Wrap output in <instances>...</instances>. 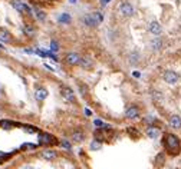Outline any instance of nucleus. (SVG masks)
Here are the masks:
<instances>
[{
	"instance_id": "1",
	"label": "nucleus",
	"mask_w": 181,
	"mask_h": 169,
	"mask_svg": "<svg viewBox=\"0 0 181 169\" xmlns=\"http://www.w3.org/2000/svg\"><path fill=\"white\" fill-rule=\"evenodd\" d=\"M164 146H165V151L170 153V155H178L181 151V140L178 139L175 135L173 133H168V135L164 136Z\"/></svg>"
},
{
	"instance_id": "2",
	"label": "nucleus",
	"mask_w": 181,
	"mask_h": 169,
	"mask_svg": "<svg viewBox=\"0 0 181 169\" xmlns=\"http://www.w3.org/2000/svg\"><path fill=\"white\" fill-rule=\"evenodd\" d=\"M103 20V16L102 13L99 12H94V13H89V14H85L83 16V23L89 27H96V26Z\"/></svg>"
},
{
	"instance_id": "3",
	"label": "nucleus",
	"mask_w": 181,
	"mask_h": 169,
	"mask_svg": "<svg viewBox=\"0 0 181 169\" xmlns=\"http://www.w3.org/2000/svg\"><path fill=\"white\" fill-rule=\"evenodd\" d=\"M10 3H12V6L15 9H16L19 13H27V14H32V9L27 7L25 3H22L20 0H10Z\"/></svg>"
},
{
	"instance_id": "4",
	"label": "nucleus",
	"mask_w": 181,
	"mask_h": 169,
	"mask_svg": "<svg viewBox=\"0 0 181 169\" xmlns=\"http://www.w3.org/2000/svg\"><path fill=\"white\" fill-rule=\"evenodd\" d=\"M162 78H164V80L168 85H175V83L178 82V74L174 72V70H165L164 74H162Z\"/></svg>"
},
{
	"instance_id": "5",
	"label": "nucleus",
	"mask_w": 181,
	"mask_h": 169,
	"mask_svg": "<svg viewBox=\"0 0 181 169\" xmlns=\"http://www.w3.org/2000/svg\"><path fill=\"white\" fill-rule=\"evenodd\" d=\"M39 143L40 145H55L58 140H56V138H53L52 135H49V133H39Z\"/></svg>"
},
{
	"instance_id": "6",
	"label": "nucleus",
	"mask_w": 181,
	"mask_h": 169,
	"mask_svg": "<svg viewBox=\"0 0 181 169\" xmlns=\"http://www.w3.org/2000/svg\"><path fill=\"white\" fill-rule=\"evenodd\" d=\"M120 12H121V14H122V16L131 17L132 14H134V7H132L129 3L124 2V3H121V6H120Z\"/></svg>"
},
{
	"instance_id": "7",
	"label": "nucleus",
	"mask_w": 181,
	"mask_h": 169,
	"mask_svg": "<svg viewBox=\"0 0 181 169\" xmlns=\"http://www.w3.org/2000/svg\"><path fill=\"white\" fill-rule=\"evenodd\" d=\"M81 59L82 58H81L78 53H68L66 54V58H65V60H66L68 65H70V66H76V65L81 63Z\"/></svg>"
},
{
	"instance_id": "8",
	"label": "nucleus",
	"mask_w": 181,
	"mask_h": 169,
	"mask_svg": "<svg viewBox=\"0 0 181 169\" xmlns=\"http://www.w3.org/2000/svg\"><path fill=\"white\" fill-rule=\"evenodd\" d=\"M61 92H62V96H63L66 100H69V102H74V100H75V95H74V92H72V89H70V87L62 86L61 87Z\"/></svg>"
},
{
	"instance_id": "9",
	"label": "nucleus",
	"mask_w": 181,
	"mask_h": 169,
	"mask_svg": "<svg viewBox=\"0 0 181 169\" xmlns=\"http://www.w3.org/2000/svg\"><path fill=\"white\" fill-rule=\"evenodd\" d=\"M125 116H127L128 119H137L140 116V109L137 106H129L125 111Z\"/></svg>"
},
{
	"instance_id": "10",
	"label": "nucleus",
	"mask_w": 181,
	"mask_h": 169,
	"mask_svg": "<svg viewBox=\"0 0 181 169\" xmlns=\"http://www.w3.org/2000/svg\"><path fill=\"white\" fill-rule=\"evenodd\" d=\"M10 39H12V34L9 33L4 27H0V42H3V43H9Z\"/></svg>"
},
{
	"instance_id": "11",
	"label": "nucleus",
	"mask_w": 181,
	"mask_h": 169,
	"mask_svg": "<svg viewBox=\"0 0 181 169\" xmlns=\"http://www.w3.org/2000/svg\"><path fill=\"white\" fill-rule=\"evenodd\" d=\"M148 29L152 34H160L161 32H162V27H161V25L158 22H151V25H149Z\"/></svg>"
},
{
	"instance_id": "12",
	"label": "nucleus",
	"mask_w": 181,
	"mask_h": 169,
	"mask_svg": "<svg viewBox=\"0 0 181 169\" xmlns=\"http://www.w3.org/2000/svg\"><path fill=\"white\" fill-rule=\"evenodd\" d=\"M170 125H171L174 129H180L181 128V118L178 115H173L170 118Z\"/></svg>"
},
{
	"instance_id": "13",
	"label": "nucleus",
	"mask_w": 181,
	"mask_h": 169,
	"mask_svg": "<svg viewBox=\"0 0 181 169\" xmlns=\"http://www.w3.org/2000/svg\"><path fill=\"white\" fill-rule=\"evenodd\" d=\"M151 47L154 50H160L162 47V40H161V37H154L151 42Z\"/></svg>"
},
{
	"instance_id": "14",
	"label": "nucleus",
	"mask_w": 181,
	"mask_h": 169,
	"mask_svg": "<svg viewBox=\"0 0 181 169\" xmlns=\"http://www.w3.org/2000/svg\"><path fill=\"white\" fill-rule=\"evenodd\" d=\"M79 65H81L83 69H90V67H92V59L88 58V56H86V58H82Z\"/></svg>"
},
{
	"instance_id": "15",
	"label": "nucleus",
	"mask_w": 181,
	"mask_h": 169,
	"mask_svg": "<svg viewBox=\"0 0 181 169\" xmlns=\"http://www.w3.org/2000/svg\"><path fill=\"white\" fill-rule=\"evenodd\" d=\"M23 32H25L26 36L32 37L33 34L36 33V29H35V27H33L32 25H25V26H23Z\"/></svg>"
},
{
	"instance_id": "16",
	"label": "nucleus",
	"mask_w": 181,
	"mask_h": 169,
	"mask_svg": "<svg viewBox=\"0 0 181 169\" xmlns=\"http://www.w3.org/2000/svg\"><path fill=\"white\" fill-rule=\"evenodd\" d=\"M158 133H160V129H158V128L149 126V128L147 129V135H148L149 138H152V139H155L157 136H158Z\"/></svg>"
},
{
	"instance_id": "17",
	"label": "nucleus",
	"mask_w": 181,
	"mask_h": 169,
	"mask_svg": "<svg viewBox=\"0 0 181 169\" xmlns=\"http://www.w3.org/2000/svg\"><path fill=\"white\" fill-rule=\"evenodd\" d=\"M35 96H36L37 100H45L46 96H48V92H46L45 89H37L36 93H35Z\"/></svg>"
},
{
	"instance_id": "18",
	"label": "nucleus",
	"mask_w": 181,
	"mask_h": 169,
	"mask_svg": "<svg viewBox=\"0 0 181 169\" xmlns=\"http://www.w3.org/2000/svg\"><path fill=\"white\" fill-rule=\"evenodd\" d=\"M55 156H56V152H55V151H43V152H42V158H45L48 161H52Z\"/></svg>"
},
{
	"instance_id": "19",
	"label": "nucleus",
	"mask_w": 181,
	"mask_h": 169,
	"mask_svg": "<svg viewBox=\"0 0 181 169\" xmlns=\"http://www.w3.org/2000/svg\"><path fill=\"white\" fill-rule=\"evenodd\" d=\"M61 23H69L70 22V16H69V13H62L61 16H59L58 19Z\"/></svg>"
},
{
	"instance_id": "20",
	"label": "nucleus",
	"mask_w": 181,
	"mask_h": 169,
	"mask_svg": "<svg viewBox=\"0 0 181 169\" xmlns=\"http://www.w3.org/2000/svg\"><path fill=\"white\" fill-rule=\"evenodd\" d=\"M102 148V143L99 142V140H94L92 143H90V149L92 151H98V149H101Z\"/></svg>"
},
{
	"instance_id": "21",
	"label": "nucleus",
	"mask_w": 181,
	"mask_h": 169,
	"mask_svg": "<svg viewBox=\"0 0 181 169\" xmlns=\"http://www.w3.org/2000/svg\"><path fill=\"white\" fill-rule=\"evenodd\" d=\"M72 139H74L75 142H82V140H83V133H81V132L74 133V136H72Z\"/></svg>"
},
{
	"instance_id": "22",
	"label": "nucleus",
	"mask_w": 181,
	"mask_h": 169,
	"mask_svg": "<svg viewBox=\"0 0 181 169\" xmlns=\"http://www.w3.org/2000/svg\"><path fill=\"white\" fill-rule=\"evenodd\" d=\"M35 12H36V17L37 19H39V20L40 22H43L46 19V14L43 12H40V10H35Z\"/></svg>"
},
{
	"instance_id": "23",
	"label": "nucleus",
	"mask_w": 181,
	"mask_h": 169,
	"mask_svg": "<svg viewBox=\"0 0 181 169\" xmlns=\"http://www.w3.org/2000/svg\"><path fill=\"white\" fill-rule=\"evenodd\" d=\"M0 126L2 128H4V129H10L13 126V123L12 122H7V120H4V122H0Z\"/></svg>"
},
{
	"instance_id": "24",
	"label": "nucleus",
	"mask_w": 181,
	"mask_h": 169,
	"mask_svg": "<svg viewBox=\"0 0 181 169\" xmlns=\"http://www.w3.org/2000/svg\"><path fill=\"white\" fill-rule=\"evenodd\" d=\"M50 50H52V52H58V50H59V45L55 40L50 43Z\"/></svg>"
},
{
	"instance_id": "25",
	"label": "nucleus",
	"mask_w": 181,
	"mask_h": 169,
	"mask_svg": "<svg viewBox=\"0 0 181 169\" xmlns=\"http://www.w3.org/2000/svg\"><path fill=\"white\" fill-rule=\"evenodd\" d=\"M138 58H140V56H138V53H137V52H134V53L131 54V63H132V65H134L135 62H138Z\"/></svg>"
},
{
	"instance_id": "26",
	"label": "nucleus",
	"mask_w": 181,
	"mask_h": 169,
	"mask_svg": "<svg viewBox=\"0 0 181 169\" xmlns=\"http://www.w3.org/2000/svg\"><path fill=\"white\" fill-rule=\"evenodd\" d=\"M144 122L145 123H154V122H155V119H154V118H152V116H147V118H145L144 119Z\"/></svg>"
},
{
	"instance_id": "27",
	"label": "nucleus",
	"mask_w": 181,
	"mask_h": 169,
	"mask_svg": "<svg viewBox=\"0 0 181 169\" xmlns=\"http://www.w3.org/2000/svg\"><path fill=\"white\" fill-rule=\"evenodd\" d=\"M61 143H62V146L65 149H70V143L68 142V140H61Z\"/></svg>"
},
{
	"instance_id": "28",
	"label": "nucleus",
	"mask_w": 181,
	"mask_h": 169,
	"mask_svg": "<svg viewBox=\"0 0 181 169\" xmlns=\"http://www.w3.org/2000/svg\"><path fill=\"white\" fill-rule=\"evenodd\" d=\"M36 148V145H32V143H26L22 146V149H35Z\"/></svg>"
},
{
	"instance_id": "29",
	"label": "nucleus",
	"mask_w": 181,
	"mask_h": 169,
	"mask_svg": "<svg viewBox=\"0 0 181 169\" xmlns=\"http://www.w3.org/2000/svg\"><path fill=\"white\" fill-rule=\"evenodd\" d=\"M26 132L35 133V132H37V129L36 128H32V126H26Z\"/></svg>"
},
{
	"instance_id": "30",
	"label": "nucleus",
	"mask_w": 181,
	"mask_h": 169,
	"mask_svg": "<svg viewBox=\"0 0 181 169\" xmlns=\"http://www.w3.org/2000/svg\"><path fill=\"white\" fill-rule=\"evenodd\" d=\"M7 158H9V155H7V153L0 152V163H2V162H3L4 159H7Z\"/></svg>"
},
{
	"instance_id": "31",
	"label": "nucleus",
	"mask_w": 181,
	"mask_h": 169,
	"mask_svg": "<svg viewBox=\"0 0 181 169\" xmlns=\"http://www.w3.org/2000/svg\"><path fill=\"white\" fill-rule=\"evenodd\" d=\"M70 2H72V3H75V0H70Z\"/></svg>"
},
{
	"instance_id": "32",
	"label": "nucleus",
	"mask_w": 181,
	"mask_h": 169,
	"mask_svg": "<svg viewBox=\"0 0 181 169\" xmlns=\"http://www.w3.org/2000/svg\"><path fill=\"white\" fill-rule=\"evenodd\" d=\"M26 169H33V168H26Z\"/></svg>"
}]
</instances>
